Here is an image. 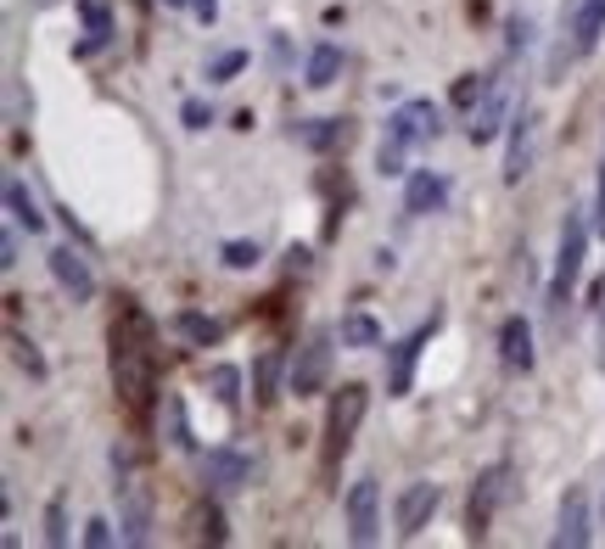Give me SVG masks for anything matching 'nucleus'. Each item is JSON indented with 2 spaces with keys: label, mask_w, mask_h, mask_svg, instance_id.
<instances>
[{
  "label": "nucleus",
  "mask_w": 605,
  "mask_h": 549,
  "mask_svg": "<svg viewBox=\"0 0 605 549\" xmlns=\"http://www.w3.org/2000/svg\"><path fill=\"white\" fill-rule=\"evenodd\" d=\"M152 342H157L152 320L140 309H124L113 325V382L129 410H146V398H152V364H157Z\"/></svg>",
  "instance_id": "nucleus-1"
},
{
  "label": "nucleus",
  "mask_w": 605,
  "mask_h": 549,
  "mask_svg": "<svg viewBox=\"0 0 605 549\" xmlns=\"http://www.w3.org/2000/svg\"><path fill=\"white\" fill-rule=\"evenodd\" d=\"M583 252H588V219H583V208H566V219H561V247H555V274H550V287H544L550 320H561L566 303H572V292H577Z\"/></svg>",
  "instance_id": "nucleus-2"
},
{
  "label": "nucleus",
  "mask_w": 605,
  "mask_h": 549,
  "mask_svg": "<svg viewBox=\"0 0 605 549\" xmlns=\"http://www.w3.org/2000/svg\"><path fill=\"white\" fill-rule=\"evenodd\" d=\"M365 410H371V393H365L359 382H348V387H342V393L331 398V415H325V466H336L342 454L354 448Z\"/></svg>",
  "instance_id": "nucleus-3"
},
{
  "label": "nucleus",
  "mask_w": 605,
  "mask_h": 549,
  "mask_svg": "<svg viewBox=\"0 0 605 549\" xmlns=\"http://www.w3.org/2000/svg\"><path fill=\"white\" fill-rule=\"evenodd\" d=\"M331 336L336 331H325V325L303 336V348L292 353V371H286V393H298V398L325 393V382H331Z\"/></svg>",
  "instance_id": "nucleus-4"
},
{
  "label": "nucleus",
  "mask_w": 605,
  "mask_h": 549,
  "mask_svg": "<svg viewBox=\"0 0 605 549\" xmlns=\"http://www.w3.org/2000/svg\"><path fill=\"white\" fill-rule=\"evenodd\" d=\"M438 336V314H431L420 331H409L404 342H393L387 348V398H409V387H415V364H420V348Z\"/></svg>",
  "instance_id": "nucleus-5"
},
{
  "label": "nucleus",
  "mask_w": 605,
  "mask_h": 549,
  "mask_svg": "<svg viewBox=\"0 0 605 549\" xmlns=\"http://www.w3.org/2000/svg\"><path fill=\"white\" fill-rule=\"evenodd\" d=\"M342 510H348V538L354 543H376L382 538V488H376V477H359L348 488V499H342Z\"/></svg>",
  "instance_id": "nucleus-6"
},
{
  "label": "nucleus",
  "mask_w": 605,
  "mask_h": 549,
  "mask_svg": "<svg viewBox=\"0 0 605 549\" xmlns=\"http://www.w3.org/2000/svg\"><path fill=\"white\" fill-rule=\"evenodd\" d=\"M533 157H539V113L522 107L510 118V152H504V186H522L533 174Z\"/></svg>",
  "instance_id": "nucleus-7"
},
{
  "label": "nucleus",
  "mask_w": 605,
  "mask_h": 549,
  "mask_svg": "<svg viewBox=\"0 0 605 549\" xmlns=\"http://www.w3.org/2000/svg\"><path fill=\"white\" fill-rule=\"evenodd\" d=\"M387 130H393L398 141H409V146H426V141L444 135V107L431 102V96H415V102H404V107L387 118Z\"/></svg>",
  "instance_id": "nucleus-8"
},
{
  "label": "nucleus",
  "mask_w": 605,
  "mask_h": 549,
  "mask_svg": "<svg viewBox=\"0 0 605 549\" xmlns=\"http://www.w3.org/2000/svg\"><path fill=\"white\" fill-rule=\"evenodd\" d=\"M247 477H252V460H247L241 448H208V454H202V488H208L213 499L247 488Z\"/></svg>",
  "instance_id": "nucleus-9"
},
{
  "label": "nucleus",
  "mask_w": 605,
  "mask_h": 549,
  "mask_svg": "<svg viewBox=\"0 0 605 549\" xmlns=\"http://www.w3.org/2000/svg\"><path fill=\"white\" fill-rule=\"evenodd\" d=\"M438 505H444V488H438V483H409V488L398 494V505H393V527H398L404 538H415L431 516H438Z\"/></svg>",
  "instance_id": "nucleus-10"
},
{
  "label": "nucleus",
  "mask_w": 605,
  "mask_h": 549,
  "mask_svg": "<svg viewBox=\"0 0 605 549\" xmlns=\"http://www.w3.org/2000/svg\"><path fill=\"white\" fill-rule=\"evenodd\" d=\"M51 274H56V287H62L73 303H91V298H96V274H91V263H84V252L51 247Z\"/></svg>",
  "instance_id": "nucleus-11"
},
{
  "label": "nucleus",
  "mask_w": 605,
  "mask_h": 549,
  "mask_svg": "<svg viewBox=\"0 0 605 549\" xmlns=\"http://www.w3.org/2000/svg\"><path fill=\"white\" fill-rule=\"evenodd\" d=\"M504 499H510V466H488L471 488V532H482Z\"/></svg>",
  "instance_id": "nucleus-12"
},
{
  "label": "nucleus",
  "mask_w": 605,
  "mask_h": 549,
  "mask_svg": "<svg viewBox=\"0 0 605 549\" xmlns=\"http://www.w3.org/2000/svg\"><path fill=\"white\" fill-rule=\"evenodd\" d=\"M499 359H504V371H522V376L533 371L539 353H533V325H528L522 314H510V320L499 325Z\"/></svg>",
  "instance_id": "nucleus-13"
},
{
  "label": "nucleus",
  "mask_w": 605,
  "mask_h": 549,
  "mask_svg": "<svg viewBox=\"0 0 605 549\" xmlns=\"http://www.w3.org/2000/svg\"><path fill=\"white\" fill-rule=\"evenodd\" d=\"M449 203V179L444 174H431V168H415L409 174V186H404V214H438Z\"/></svg>",
  "instance_id": "nucleus-14"
},
{
  "label": "nucleus",
  "mask_w": 605,
  "mask_h": 549,
  "mask_svg": "<svg viewBox=\"0 0 605 549\" xmlns=\"http://www.w3.org/2000/svg\"><path fill=\"white\" fill-rule=\"evenodd\" d=\"M504 118H510V102H504V90L493 84L488 96L471 107V124H466V135H471V146H488L499 130H504Z\"/></svg>",
  "instance_id": "nucleus-15"
},
{
  "label": "nucleus",
  "mask_w": 605,
  "mask_h": 549,
  "mask_svg": "<svg viewBox=\"0 0 605 549\" xmlns=\"http://www.w3.org/2000/svg\"><path fill=\"white\" fill-rule=\"evenodd\" d=\"M566 34H572V51L588 56L605 34V0H572V29Z\"/></svg>",
  "instance_id": "nucleus-16"
},
{
  "label": "nucleus",
  "mask_w": 605,
  "mask_h": 549,
  "mask_svg": "<svg viewBox=\"0 0 605 549\" xmlns=\"http://www.w3.org/2000/svg\"><path fill=\"white\" fill-rule=\"evenodd\" d=\"M594 532H588V499L572 488L566 499H561V527H555V549H583Z\"/></svg>",
  "instance_id": "nucleus-17"
},
{
  "label": "nucleus",
  "mask_w": 605,
  "mask_h": 549,
  "mask_svg": "<svg viewBox=\"0 0 605 549\" xmlns=\"http://www.w3.org/2000/svg\"><path fill=\"white\" fill-rule=\"evenodd\" d=\"M79 12H84V45L73 56H91L113 40V18H107V0H79Z\"/></svg>",
  "instance_id": "nucleus-18"
},
{
  "label": "nucleus",
  "mask_w": 605,
  "mask_h": 549,
  "mask_svg": "<svg viewBox=\"0 0 605 549\" xmlns=\"http://www.w3.org/2000/svg\"><path fill=\"white\" fill-rule=\"evenodd\" d=\"M336 73H342V45H331V40H320V45L309 51V68H303V84H309V90H331V84H336Z\"/></svg>",
  "instance_id": "nucleus-19"
},
{
  "label": "nucleus",
  "mask_w": 605,
  "mask_h": 549,
  "mask_svg": "<svg viewBox=\"0 0 605 549\" xmlns=\"http://www.w3.org/2000/svg\"><path fill=\"white\" fill-rule=\"evenodd\" d=\"M152 538V505H146V488H124V543H146Z\"/></svg>",
  "instance_id": "nucleus-20"
},
{
  "label": "nucleus",
  "mask_w": 605,
  "mask_h": 549,
  "mask_svg": "<svg viewBox=\"0 0 605 549\" xmlns=\"http://www.w3.org/2000/svg\"><path fill=\"white\" fill-rule=\"evenodd\" d=\"M336 342H342V348H354V353H365V348H382V325H376L371 314H342V325H336Z\"/></svg>",
  "instance_id": "nucleus-21"
},
{
  "label": "nucleus",
  "mask_w": 605,
  "mask_h": 549,
  "mask_svg": "<svg viewBox=\"0 0 605 549\" xmlns=\"http://www.w3.org/2000/svg\"><path fill=\"white\" fill-rule=\"evenodd\" d=\"M175 331H180L191 348H213V342H225V325H219L213 314H191V309L175 314Z\"/></svg>",
  "instance_id": "nucleus-22"
},
{
  "label": "nucleus",
  "mask_w": 605,
  "mask_h": 549,
  "mask_svg": "<svg viewBox=\"0 0 605 549\" xmlns=\"http://www.w3.org/2000/svg\"><path fill=\"white\" fill-rule=\"evenodd\" d=\"M7 208H12V219H18L29 236H40V230H45V214H40V203L29 197L23 179H12V186H7Z\"/></svg>",
  "instance_id": "nucleus-23"
},
{
  "label": "nucleus",
  "mask_w": 605,
  "mask_h": 549,
  "mask_svg": "<svg viewBox=\"0 0 605 549\" xmlns=\"http://www.w3.org/2000/svg\"><path fill=\"white\" fill-rule=\"evenodd\" d=\"M163 437H168V448H191V426H186V398L180 393H163Z\"/></svg>",
  "instance_id": "nucleus-24"
},
{
  "label": "nucleus",
  "mask_w": 605,
  "mask_h": 549,
  "mask_svg": "<svg viewBox=\"0 0 605 549\" xmlns=\"http://www.w3.org/2000/svg\"><path fill=\"white\" fill-rule=\"evenodd\" d=\"M208 393H213L225 410L241 404V371H236V364H208Z\"/></svg>",
  "instance_id": "nucleus-25"
},
{
  "label": "nucleus",
  "mask_w": 605,
  "mask_h": 549,
  "mask_svg": "<svg viewBox=\"0 0 605 549\" xmlns=\"http://www.w3.org/2000/svg\"><path fill=\"white\" fill-rule=\"evenodd\" d=\"M409 152H415V146H409V141H398V135L387 130V135H382V146H376V174H387V179H393V174H409Z\"/></svg>",
  "instance_id": "nucleus-26"
},
{
  "label": "nucleus",
  "mask_w": 605,
  "mask_h": 549,
  "mask_svg": "<svg viewBox=\"0 0 605 549\" xmlns=\"http://www.w3.org/2000/svg\"><path fill=\"white\" fill-rule=\"evenodd\" d=\"M281 348H270L264 359H258V376H252V393H258V404H275L281 393Z\"/></svg>",
  "instance_id": "nucleus-27"
},
{
  "label": "nucleus",
  "mask_w": 605,
  "mask_h": 549,
  "mask_svg": "<svg viewBox=\"0 0 605 549\" xmlns=\"http://www.w3.org/2000/svg\"><path fill=\"white\" fill-rule=\"evenodd\" d=\"M298 141L309 152H331L342 141V118H309V124H298Z\"/></svg>",
  "instance_id": "nucleus-28"
},
{
  "label": "nucleus",
  "mask_w": 605,
  "mask_h": 549,
  "mask_svg": "<svg viewBox=\"0 0 605 549\" xmlns=\"http://www.w3.org/2000/svg\"><path fill=\"white\" fill-rule=\"evenodd\" d=\"M247 62H252L247 51H219V56L208 62V84H230L236 73H247Z\"/></svg>",
  "instance_id": "nucleus-29"
},
{
  "label": "nucleus",
  "mask_w": 605,
  "mask_h": 549,
  "mask_svg": "<svg viewBox=\"0 0 605 549\" xmlns=\"http://www.w3.org/2000/svg\"><path fill=\"white\" fill-rule=\"evenodd\" d=\"M219 258H225V269H258V258H264V252H258V241H225Z\"/></svg>",
  "instance_id": "nucleus-30"
},
{
  "label": "nucleus",
  "mask_w": 605,
  "mask_h": 549,
  "mask_svg": "<svg viewBox=\"0 0 605 549\" xmlns=\"http://www.w3.org/2000/svg\"><path fill=\"white\" fill-rule=\"evenodd\" d=\"M488 90H493V79H482V73H466V79L455 84V102H460V107H477V102L488 96Z\"/></svg>",
  "instance_id": "nucleus-31"
},
{
  "label": "nucleus",
  "mask_w": 605,
  "mask_h": 549,
  "mask_svg": "<svg viewBox=\"0 0 605 549\" xmlns=\"http://www.w3.org/2000/svg\"><path fill=\"white\" fill-rule=\"evenodd\" d=\"M12 359L23 364V371H29L34 382H45V359H40V353H34V342H23L18 331H12Z\"/></svg>",
  "instance_id": "nucleus-32"
},
{
  "label": "nucleus",
  "mask_w": 605,
  "mask_h": 549,
  "mask_svg": "<svg viewBox=\"0 0 605 549\" xmlns=\"http://www.w3.org/2000/svg\"><path fill=\"white\" fill-rule=\"evenodd\" d=\"M45 538L51 543H67V510H62V499L45 505Z\"/></svg>",
  "instance_id": "nucleus-33"
},
{
  "label": "nucleus",
  "mask_w": 605,
  "mask_h": 549,
  "mask_svg": "<svg viewBox=\"0 0 605 549\" xmlns=\"http://www.w3.org/2000/svg\"><path fill=\"white\" fill-rule=\"evenodd\" d=\"M180 118H186V130H208V124H213V107H208V102H197V96H191V102H186V107H180Z\"/></svg>",
  "instance_id": "nucleus-34"
},
{
  "label": "nucleus",
  "mask_w": 605,
  "mask_h": 549,
  "mask_svg": "<svg viewBox=\"0 0 605 549\" xmlns=\"http://www.w3.org/2000/svg\"><path fill=\"white\" fill-rule=\"evenodd\" d=\"M113 538H118L113 521H102V516H96V521H84V543H91V549H107Z\"/></svg>",
  "instance_id": "nucleus-35"
},
{
  "label": "nucleus",
  "mask_w": 605,
  "mask_h": 549,
  "mask_svg": "<svg viewBox=\"0 0 605 549\" xmlns=\"http://www.w3.org/2000/svg\"><path fill=\"white\" fill-rule=\"evenodd\" d=\"M0 269H18V230L0 236Z\"/></svg>",
  "instance_id": "nucleus-36"
},
{
  "label": "nucleus",
  "mask_w": 605,
  "mask_h": 549,
  "mask_svg": "<svg viewBox=\"0 0 605 549\" xmlns=\"http://www.w3.org/2000/svg\"><path fill=\"white\" fill-rule=\"evenodd\" d=\"M594 230L605 236V157H599V197H594Z\"/></svg>",
  "instance_id": "nucleus-37"
},
{
  "label": "nucleus",
  "mask_w": 605,
  "mask_h": 549,
  "mask_svg": "<svg viewBox=\"0 0 605 549\" xmlns=\"http://www.w3.org/2000/svg\"><path fill=\"white\" fill-rule=\"evenodd\" d=\"M191 12H197L202 23H213V18H219V0H191Z\"/></svg>",
  "instance_id": "nucleus-38"
},
{
  "label": "nucleus",
  "mask_w": 605,
  "mask_h": 549,
  "mask_svg": "<svg viewBox=\"0 0 605 549\" xmlns=\"http://www.w3.org/2000/svg\"><path fill=\"white\" fill-rule=\"evenodd\" d=\"M163 7H191V0H163Z\"/></svg>",
  "instance_id": "nucleus-39"
},
{
  "label": "nucleus",
  "mask_w": 605,
  "mask_h": 549,
  "mask_svg": "<svg viewBox=\"0 0 605 549\" xmlns=\"http://www.w3.org/2000/svg\"><path fill=\"white\" fill-rule=\"evenodd\" d=\"M34 7H56V0H34Z\"/></svg>",
  "instance_id": "nucleus-40"
}]
</instances>
